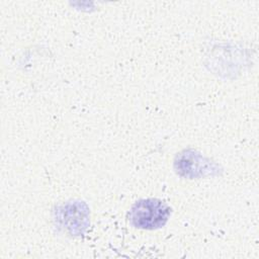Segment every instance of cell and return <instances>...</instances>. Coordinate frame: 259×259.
<instances>
[{"label": "cell", "mask_w": 259, "mask_h": 259, "mask_svg": "<svg viewBox=\"0 0 259 259\" xmlns=\"http://www.w3.org/2000/svg\"><path fill=\"white\" fill-rule=\"evenodd\" d=\"M171 209L162 200L147 198L137 201L128 212L132 225L138 229L155 230L163 227L169 217Z\"/></svg>", "instance_id": "obj_1"}]
</instances>
